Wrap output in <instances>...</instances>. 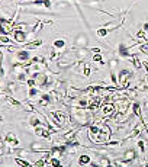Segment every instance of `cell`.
I'll use <instances>...</instances> for the list:
<instances>
[{
    "mask_svg": "<svg viewBox=\"0 0 148 167\" xmlns=\"http://www.w3.org/2000/svg\"><path fill=\"white\" fill-rule=\"evenodd\" d=\"M5 143L9 145V147H13V148H16V147H19V144H20V141H19V138H18V135L15 132H7L5 135Z\"/></svg>",
    "mask_w": 148,
    "mask_h": 167,
    "instance_id": "cell-3",
    "label": "cell"
},
{
    "mask_svg": "<svg viewBox=\"0 0 148 167\" xmlns=\"http://www.w3.org/2000/svg\"><path fill=\"white\" fill-rule=\"evenodd\" d=\"M58 58H60V54H58L55 49L49 53V60H51V61H53V60H58Z\"/></svg>",
    "mask_w": 148,
    "mask_h": 167,
    "instance_id": "cell-30",
    "label": "cell"
},
{
    "mask_svg": "<svg viewBox=\"0 0 148 167\" xmlns=\"http://www.w3.org/2000/svg\"><path fill=\"white\" fill-rule=\"evenodd\" d=\"M66 151H67L66 145H54V147L49 148V154H51V157H55V158L62 157Z\"/></svg>",
    "mask_w": 148,
    "mask_h": 167,
    "instance_id": "cell-4",
    "label": "cell"
},
{
    "mask_svg": "<svg viewBox=\"0 0 148 167\" xmlns=\"http://www.w3.org/2000/svg\"><path fill=\"white\" fill-rule=\"evenodd\" d=\"M0 42L3 44V45H10L12 41L7 38V35H0Z\"/></svg>",
    "mask_w": 148,
    "mask_h": 167,
    "instance_id": "cell-26",
    "label": "cell"
},
{
    "mask_svg": "<svg viewBox=\"0 0 148 167\" xmlns=\"http://www.w3.org/2000/svg\"><path fill=\"white\" fill-rule=\"evenodd\" d=\"M77 163H78V166H87V164L91 163V157L89 154H81V156H78Z\"/></svg>",
    "mask_w": 148,
    "mask_h": 167,
    "instance_id": "cell-12",
    "label": "cell"
},
{
    "mask_svg": "<svg viewBox=\"0 0 148 167\" xmlns=\"http://www.w3.org/2000/svg\"><path fill=\"white\" fill-rule=\"evenodd\" d=\"M16 58H18L19 62L31 61V54H29V51H26V49H18V51H16Z\"/></svg>",
    "mask_w": 148,
    "mask_h": 167,
    "instance_id": "cell-7",
    "label": "cell"
},
{
    "mask_svg": "<svg viewBox=\"0 0 148 167\" xmlns=\"http://www.w3.org/2000/svg\"><path fill=\"white\" fill-rule=\"evenodd\" d=\"M51 167H62L61 166V161H60V158H55V157H51L49 163H48Z\"/></svg>",
    "mask_w": 148,
    "mask_h": 167,
    "instance_id": "cell-22",
    "label": "cell"
},
{
    "mask_svg": "<svg viewBox=\"0 0 148 167\" xmlns=\"http://www.w3.org/2000/svg\"><path fill=\"white\" fill-rule=\"evenodd\" d=\"M71 118L78 125H84L87 122V119H89V115H87L86 109L74 106V108H71Z\"/></svg>",
    "mask_w": 148,
    "mask_h": 167,
    "instance_id": "cell-1",
    "label": "cell"
},
{
    "mask_svg": "<svg viewBox=\"0 0 148 167\" xmlns=\"http://www.w3.org/2000/svg\"><path fill=\"white\" fill-rule=\"evenodd\" d=\"M108 33H109V31H108L106 28H99L97 31H96V35H97L99 38H105Z\"/></svg>",
    "mask_w": 148,
    "mask_h": 167,
    "instance_id": "cell-21",
    "label": "cell"
},
{
    "mask_svg": "<svg viewBox=\"0 0 148 167\" xmlns=\"http://www.w3.org/2000/svg\"><path fill=\"white\" fill-rule=\"evenodd\" d=\"M5 99L7 100V102H9L10 105H13L15 108H23V103H20L19 100L13 99V97H12V96H9V95H7V96H6V97H5Z\"/></svg>",
    "mask_w": 148,
    "mask_h": 167,
    "instance_id": "cell-17",
    "label": "cell"
},
{
    "mask_svg": "<svg viewBox=\"0 0 148 167\" xmlns=\"http://www.w3.org/2000/svg\"><path fill=\"white\" fill-rule=\"evenodd\" d=\"M100 167H109L112 166V163H110V158L108 157V156H100V158H99V163H97Z\"/></svg>",
    "mask_w": 148,
    "mask_h": 167,
    "instance_id": "cell-16",
    "label": "cell"
},
{
    "mask_svg": "<svg viewBox=\"0 0 148 167\" xmlns=\"http://www.w3.org/2000/svg\"><path fill=\"white\" fill-rule=\"evenodd\" d=\"M29 125H32L34 128H36V126H41V119H39L38 116H31L29 118Z\"/></svg>",
    "mask_w": 148,
    "mask_h": 167,
    "instance_id": "cell-20",
    "label": "cell"
},
{
    "mask_svg": "<svg viewBox=\"0 0 148 167\" xmlns=\"http://www.w3.org/2000/svg\"><path fill=\"white\" fill-rule=\"evenodd\" d=\"M144 167H148V163H147V164H145V166H144Z\"/></svg>",
    "mask_w": 148,
    "mask_h": 167,
    "instance_id": "cell-35",
    "label": "cell"
},
{
    "mask_svg": "<svg viewBox=\"0 0 148 167\" xmlns=\"http://www.w3.org/2000/svg\"><path fill=\"white\" fill-rule=\"evenodd\" d=\"M13 38L16 42L19 44H23L26 41V32L25 31H18V29H15L13 31Z\"/></svg>",
    "mask_w": 148,
    "mask_h": 167,
    "instance_id": "cell-10",
    "label": "cell"
},
{
    "mask_svg": "<svg viewBox=\"0 0 148 167\" xmlns=\"http://www.w3.org/2000/svg\"><path fill=\"white\" fill-rule=\"evenodd\" d=\"M131 109H132L134 116H137L139 121H144L142 119V112H141V105H139L138 102H134V103L131 105ZM144 124H145V121H144Z\"/></svg>",
    "mask_w": 148,
    "mask_h": 167,
    "instance_id": "cell-9",
    "label": "cell"
},
{
    "mask_svg": "<svg viewBox=\"0 0 148 167\" xmlns=\"http://www.w3.org/2000/svg\"><path fill=\"white\" fill-rule=\"evenodd\" d=\"M36 96H42L41 95V90H38L36 87H31L28 90V97L29 99H35Z\"/></svg>",
    "mask_w": 148,
    "mask_h": 167,
    "instance_id": "cell-18",
    "label": "cell"
},
{
    "mask_svg": "<svg viewBox=\"0 0 148 167\" xmlns=\"http://www.w3.org/2000/svg\"><path fill=\"white\" fill-rule=\"evenodd\" d=\"M53 47H54V49H64V47H66V39L64 38H57L53 42Z\"/></svg>",
    "mask_w": 148,
    "mask_h": 167,
    "instance_id": "cell-15",
    "label": "cell"
},
{
    "mask_svg": "<svg viewBox=\"0 0 148 167\" xmlns=\"http://www.w3.org/2000/svg\"><path fill=\"white\" fill-rule=\"evenodd\" d=\"M137 38H139V39H148L147 38V32H145V31H142V29H141V31H138V32H137Z\"/></svg>",
    "mask_w": 148,
    "mask_h": 167,
    "instance_id": "cell-28",
    "label": "cell"
},
{
    "mask_svg": "<svg viewBox=\"0 0 148 167\" xmlns=\"http://www.w3.org/2000/svg\"><path fill=\"white\" fill-rule=\"evenodd\" d=\"M147 41H148V39H147Z\"/></svg>",
    "mask_w": 148,
    "mask_h": 167,
    "instance_id": "cell-37",
    "label": "cell"
},
{
    "mask_svg": "<svg viewBox=\"0 0 148 167\" xmlns=\"http://www.w3.org/2000/svg\"><path fill=\"white\" fill-rule=\"evenodd\" d=\"M15 163H16L18 166H20V167H32L31 166V163L26 161V160H23V158H20V157H15Z\"/></svg>",
    "mask_w": 148,
    "mask_h": 167,
    "instance_id": "cell-19",
    "label": "cell"
},
{
    "mask_svg": "<svg viewBox=\"0 0 148 167\" xmlns=\"http://www.w3.org/2000/svg\"><path fill=\"white\" fill-rule=\"evenodd\" d=\"M139 53L144 55H148V42H144L139 45Z\"/></svg>",
    "mask_w": 148,
    "mask_h": 167,
    "instance_id": "cell-23",
    "label": "cell"
},
{
    "mask_svg": "<svg viewBox=\"0 0 148 167\" xmlns=\"http://www.w3.org/2000/svg\"><path fill=\"white\" fill-rule=\"evenodd\" d=\"M129 49H131V47H126V45H124V44H121L119 48H118V54L124 58H129L131 55H132V54L129 53Z\"/></svg>",
    "mask_w": 148,
    "mask_h": 167,
    "instance_id": "cell-11",
    "label": "cell"
},
{
    "mask_svg": "<svg viewBox=\"0 0 148 167\" xmlns=\"http://www.w3.org/2000/svg\"><path fill=\"white\" fill-rule=\"evenodd\" d=\"M109 66H110V70H115L116 66H118V60H109Z\"/></svg>",
    "mask_w": 148,
    "mask_h": 167,
    "instance_id": "cell-31",
    "label": "cell"
},
{
    "mask_svg": "<svg viewBox=\"0 0 148 167\" xmlns=\"http://www.w3.org/2000/svg\"><path fill=\"white\" fill-rule=\"evenodd\" d=\"M53 2L51 0H44V7H47V9H51L53 7Z\"/></svg>",
    "mask_w": 148,
    "mask_h": 167,
    "instance_id": "cell-32",
    "label": "cell"
},
{
    "mask_svg": "<svg viewBox=\"0 0 148 167\" xmlns=\"http://www.w3.org/2000/svg\"><path fill=\"white\" fill-rule=\"evenodd\" d=\"M6 71L5 68H3V54L0 53V77H5Z\"/></svg>",
    "mask_w": 148,
    "mask_h": 167,
    "instance_id": "cell-27",
    "label": "cell"
},
{
    "mask_svg": "<svg viewBox=\"0 0 148 167\" xmlns=\"http://www.w3.org/2000/svg\"><path fill=\"white\" fill-rule=\"evenodd\" d=\"M51 102H53V97L49 96V93H44V95L41 96V99L38 100V105L41 106V108H47V106L51 105Z\"/></svg>",
    "mask_w": 148,
    "mask_h": 167,
    "instance_id": "cell-8",
    "label": "cell"
},
{
    "mask_svg": "<svg viewBox=\"0 0 148 167\" xmlns=\"http://www.w3.org/2000/svg\"><path fill=\"white\" fill-rule=\"evenodd\" d=\"M42 45V39H35V41H32V42H29L25 45V49H36L38 47H41Z\"/></svg>",
    "mask_w": 148,
    "mask_h": 167,
    "instance_id": "cell-14",
    "label": "cell"
},
{
    "mask_svg": "<svg viewBox=\"0 0 148 167\" xmlns=\"http://www.w3.org/2000/svg\"><path fill=\"white\" fill-rule=\"evenodd\" d=\"M93 61L97 62V64H100V66L105 64V62H103V57H102V54H95V55H93Z\"/></svg>",
    "mask_w": 148,
    "mask_h": 167,
    "instance_id": "cell-24",
    "label": "cell"
},
{
    "mask_svg": "<svg viewBox=\"0 0 148 167\" xmlns=\"http://www.w3.org/2000/svg\"><path fill=\"white\" fill-rule=\"evenodd\" d=\"M35 134L38 135V137H41V138L44 139H49L51 138V131H49V128L48 126H36L35 128Z\"/></svg>",
    "mask_w": 148,
    "mask_h": 167,
    "instance_id": "cell-6",
    "label": "cell"
},
{
    "mask_svg": "<svg viewBox=\"0 0 148 167\" xmlns=\"http://www.w3.org/2000/svg\"><path fill=\"white\" fill-rule=\"evenodd\" d=\"M129 61L132 62V66H134L137 70H141V68H142V62L139 61V58L137 54H132V55L129 57Z\"/></svg>",
    "mask_w": 148,
    "mask_h": 167,
    "instance_id": "cell-13",
    "label": "cell"
},
{
    "mask_svg": "<svg viewBox=\"0 0 148 167\" xmlns=\"http://www.w3.org/2000/svg\"><path fill=\"white\" fill-rule=\"evenodd\" d=\"M147 106H148V100H147Z\"/></svg>",
    "mask_w": 148,
    "mask_h": 167,
    "instance_id": "cell-36",
    "label": "cell"
},
{
    "mask_svg": "<svg viewBox=\"0 0 148 167\" xmlns=\"http://www.w3.org/2000/svg\"><path fill=\"white\" fill-rule=\"evenodd\" d=\"M115 112H116V109H115L113 103H103L102 108H100V113H102V116H105V118L112 116Z\"/></svg>",
    "mask_w": 148,
    "mask_h": 167,
    "instance_id": "cell-5",
    "label": "cell"
},
{
    "mask_svg": "<svg viewBox=\"0 0 148 167\" xmlns=\"http://www.w3.org/2000/svg\"><path fill=\"white\" fill-rule=\"evenodd\" d=\"M142 31H145V32L148 33V22H145V24L142 25Z\"/></svg>",
    "mask_w": 148,
    "mask_h": 167,
    "instance_id": "cell-34",
    "label": "cell"
},
{
    "mask_svg": "<svg viewBox=\"0 0 148 167\" xmlns=\"http://www.w3.org/2000/svg\"><path fill=\"white\" fill-rule=\"evenodd\" d=\"M89 45V36L86 33H78L76 38H74V47L76 48H87Z\"/></svg>",
    "mask_w": 148,
    "mask_h": 167,
    "instance_id": "cell-2",
    "label": "cell"
},
{
    "mask_svg": "<svg viewBox=\"0 0 148 167\" xmlns=\"http://www.w3.org/2000/svg\"><path fill=\"white\" fill-rule=\"evenodd\" d=\"M26 86H28L29 89H31V87H35V86H36V81H35V79H31V77H29L28 80H26Z\"/></svg>",
    "mask_w": 148,
    "mask_h": 167,
    "instance_id": "cell-29",
    "label": "cell"
},
{
    "mask_svg": "<svg viewBox=\"0 0 148 167\" xmlns=\"http://www.w3.org/2000/svg\"><path fill=\"white\" fill-rule=\"evenodd\" d=\"M90 53H93V54H100V53H102V49H100V48H91Z\"/></svg>",
    "mask_w": 148,
    "mask_h": 167,
    "instance_id": "cell-33",
    "label": "cell"
},
{
    "mask_svg": "<svg viewBox=\"0 0 148 167\" xmlns=\"http://www.w3.org/2000/svg\"><path fill=\"white\" fill-rule=\"evenodd\" d=\"M137 145H138L139 151H141V154H145V150H147V147H145V143H144L142 139H139L138 143H137Z\"/></svg>",
    "mask_w": 148,
    "mask_h": 167,
    "instance_id": "cell-25",
    "label": "cell"
}]
</instances>
